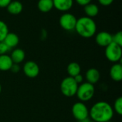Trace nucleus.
Segmentation results:
<instances>
[{
	"instance_id": "23",
	"label": "nucleus",
	"mask_w": 122,
	"mask_h": 122,
	"mask_svg": "<svg viewBox=\"0 0 122 122\" xmlns=\"http://www.w3.org/2000/svg\"><path fill=\"white\" fill-rule=\"evenodd\" d=\"M11 49L8 47V46L4 42L0 41V55L6 54V53L10 50Z\"/></svg>"
},
{
	"instance_id": "9",
	"label": "nucleus",
	"mask_w": 122,
	"mask_h": 122,
	"mask_svg": "<svg viewBox=\"0 0 122 122\" xmlns=\"http://www.w3.org/2000/svg\"><path fill=\"white\" fill-rule=\"evenodd\" d=\"M95 40L99 46L106 47L112 42V35L107 31H101L96 35Z\"/></svg>"
},
{
	"instance_id": "27",
	"label": "nucleus",
	"mask_w": 122,
	"mask_h": 122,
	"mask_svg": "<svg viewBox=\"0 0 122 122\" xmlns=\"http://www.w3.org/2000/svg\"><path fill=\"white\" fill-rule=\"evenodd\" d=\"M76 1V3L80 5V6H86L88 4L91 3V1L92 0H75Z\"/></svg>"
},
{
	"instance_id": "21",
	"label": "nucleus",
	"mask_w": 122,
	"mask_h": 122,
	"mask_svg": "<svg viewBox=\"0 0 122 122\" xmlns=\"http://www.w3.org/2000/svg\"><path fill=\"white\" fill-rule=\"evenodd\" d=\"M114 112L115 111L119 115L122 114V97L117 98L114 104Z\"/></svg>"
},
{
	"instance_id": "16",
	"label": "nucleus",
	"mask_w": 122,
	"mask_h": 122,
	"mask_svg": "<svg viewBox=\"0 0 122 122\" xmlns=\"http://www.w3.org/2000/svg\"><path fill=\"white\" fill-rule=\"evenodd\" d=\"M14 64H20L25 59V52L21 49H15L12 51L10 56Z\"/></svg>"
},
{
	"instance_id": "1",
	"label": "nucleus",
	"mask_w": 122,
	"mask_h": 122,
	"mask_svg": "<svg viewBox=\"0 0 122 122\" xmlns=\"http://www.w3.org/2000/svg\"><path fill=\"white\" fill-rule=\"evenodd\" d=\"M113 107L106 102H98L89 109V117L96 122H107L111 121L114 117Z\"/></svg>"
},
{
	"instance_id": "20",
	"label": "nucleus",
	"mask_w": 122,
	"mask_h": 122,
	"mask_svg": "<svg viewBox=\"0 0 122 122\" xmlns=\"http://www.w3.org/2000/svg\"><path fill=\"white\" fill-rule=\"evenodd\" d=\"M9 33V29L6 24L0 20V41H3L6 34Z\"/></svg>"
},
{
	"instance_id": "26",
	"label": "nucleus",
	"mask_w": 122,
	"mask_h": 122,
	"mask_svg": "<svg viewBox=\"0 0 122 122\" xmlns=\"http://www.w3.org/2000/svg\"><path fill=\"white\" fill-rule=\"evenodd\" d=\"M73 78H74V81H75L78 84H80L83 83L84 78H83L82 75H81L80 74H78V75H76V76H74V77H73Z\"/></svg>"
},
{
	"instance_id": "5",
	"label": "nucleus",
	"mask_w": 122,
	"mask_h": 122,
	"mask_svg": "<svg viewBox=\"0 0 122 122\" xmlns=\"http://www.w3.org/2000/svg\"><path fill=\"white\" fill-rule=\"evenodd\" d=\"M105 56L109 61L117 63L122 59V46L112 41L107 46H106Z\"/></svg>"
},
{
	"instance_id": "24",
	"label": "nucleus",
	"mask_w": 122,
	"mask_h": 122,
	"mask_svg": "<svg viewBox=\"0 0 122 122\" xmlns=\"http://www.w3.org/2000/svg\"><path fill=\"white\" fill-rule=\"evenodd\" d=\"M114 0H98V1L99 2V4L102 6H110Z\"/></svg>"
},
{
	"instance_id": "12",
	"label": "nucleus",
	"mask_w": 122,
	"mask_h": 122,
	"mask_svg": "<svg viewBox=\"0 0 122 122\" xmlns=\"http://www.w3.org/2000/svg\"><path fill=\"white\" fill-rule=\"evenodd\" d=\"M85 78H86L87 82L94 85L99 81L100 73L97 69L91 68L86 71V72L85 74Z\"/></svg>"
},
{
	"instance_id": "28",
	"label": "nucleus",
	"mask_w": 122,
	"mask_h": 122,
	"mask_svg": "<svg viewBox=\"0 0 122 122\" xmlns=\"http://www.w3.org/2000/svg\"><path fill=\"white\" fill-rule=\"evenodd\" d=\"M11 1V0H0V7L6 8Z\"/></svg>"
},
{
	"instance_id": "4",
	"label": "nucleus",
	"mask_w": 122,
	"mask_h": 122,
	"mask_svg": "<svg viewBox=\"0 0 122 122\" xmlns=\"http://www.w3.org/2000/svg\"><path fill=\"white\" fill-rule=\"evenodd\" d=\"M79 84L74 81L73 77L67 76L64 78L60 84V89L62 94L66 97H72L76 95Z\"/></svg>"
},
{
	"instance_id": "25",
	"label": "nucleus",
	"mask_w": 122,
	"mask_h": 122,
	"mask_svg": "<svg viewBox=\"0 0 122 122\" xmlns=\"http://www.w3.org/2000/svg\"><path fill=\"white\" fill-rule=\"evenodd\" d=\"M10 70L13 73H15V74L16 73H18L19 71V70H20V66H19V65L18 64H14L13 63V64H12Z\"/></svg>"
},
{
	"instance_id": "10",
	"label": "nucleus",
	"mask_w": 122,
	"mask_h": 122,
	"mask_svg": "<svg viewBox=\"0 0 122 122\" xmlns=\"http://www.w3.org/2000/svg\"><path fill=\"white\" fill-rule=\"evenodd\" d=\"M110 77L115 81H120L122 79V65L120 63H115L110 69Z\"/></svg>"
},
{
	"instance_id": "2",
	"label": "nucleus",
	"mask_w": 122,
	"mask_h": 122,
	"mask_svg": "<svg viewBox=\"0 0 122 122\" xmlns=\"http://www.w3.org/2000/svg\"><path fill=\"white\" fill-rule=\"evenodd\" d=\"M74 30L84 38H91L97 32V24L92 18L82 16L76 20Z\"/></svg>"
},
{
	"instance_id": "31",
	"label": "nucleus",
	"mask_w": 122,
	"mask_h": 122,
	"mask_svg": "<svg viewBox=\"0 0 122 122\" xmlns=\"http://www.w3.org/2000/svg\"><path fill=\"white\" fill-rule=\"evenodd\" d=\"M112 122V121H109V122Z\"/></svg>"
},
{
	"instance_id": "14",
	"label": "nucleus",
	"mask_w": 122,
	"mask_h": 122,
	"mask_svg": "<svg viewBox=\"0 0 122 122\" xmlns=\"http://www.w3.org/2000/svg\"><path fill=\"white\" fill-rule=\"evenodd\" d=\"M6 8L9 13H10L11 14L16 15L22 11L23 5L19 1H11Z\"/></svg>"
},
{
	"instance_id": "17",
	"label": "nucleus",
	"mask_w": 122,
	"mask_h": 122,
	"mask_svg": "<svg viewBox=\"0 0 122 122\" xmlns=\"http://www.w3.org/2000/svg\"><path fill=\"white\" fill-rule=\"evenodd\" d=\"M37 6L40 11L43 13H47L54 7L53 0H39Z\"/></svg>"
},
{
	"instance_id": "6",
	"label": "nucleus",
	"mask_w": 122,
	"mask_h": 122,
	"mask_svg": "<svg viewBox=\"0 0 122 122\" xmlns=\"http://www.w3.org/2000/svg\"><path fill=\"white\" fill-rule=\"evenodd\" d=\"M73 117L78 121L84 120L89 117V110L84 102H79L74 104L71 108Z\"/></svg>"
},
{
	"instance_id": "18",
	"label": "nucleus",
	"mask_w": 122,
	"mask_h": 122,
	"mask_svg": "<svg viewBox=\"0 0 122 122\" xmlns=\"http://www.w3.org/2000/svg\"><path fill=\"white\" fill-rule=\"evenodd\" d=\"M99 9L97 4L89 3L87 5L84 6V12L86 15V16L93 18L99 14Z\"/></svg>"
},
{
	"instance_id": "13",
	"label": "nucleus",
	"mask_w": 122,
	"mask_h": 122,
	"mask_svg": "<svg viewBox=\"0 0 122 122\" xmlns=\"http://www.w3.org/2000/svg\"><path fill=\"white\" fill-rule=\"evenodd\" d=\"M3 41L8 46L9 48L12 49V48L16 47L18 45L19 42V38L18 35L16 34L15 33L9 32L5 36Z\"/></svg>"
},
{
	"instance_id": "29",
	"label": "nucleus",
	"mask_w": 122,
	"mask_h": 122,
	"mask_svg": "<svg viewBox=\"0 0 122 122\" xmlns=\"http://www.w3.org/2000/svg\"><path fill=\"white\" fill-rule=\"evenodd\" d=\"M1 86L0 84V94H1Z\"/></svg>"
},
{
	"instance_id": "30",
	"label": "nucleus",
	"mask_w": 122,
	"mask_h": 122,
	"mask_svg": "<svg viewBox=\"0 0 122 122\" xmlns=\"http://www.w3.org/2000/svg\"><path fill=\"white\" fill-rule=\"evenodd\" d=\"M88 122H94V121H92V120H89Z\"/></svg>"
},
{
	"instance_id": "3",
	"label": "nucleus",
	"mask_w": 122,
	"mask_h": 122,
	"mask_svg": "<svg viewBox=\"0 0 122 122\" xmlns=\"http://www.w3.org/2000/svg\"><path fill=\"white\" fill-rule=\"evenodd\" d=\"M95 93L94 86L89 82H84L78 86L76 93L78 99L81 102H85L91 100Z\"/></svg>"
},
{
	"instance_id": "15",
	"label": "nucleus",
	"mask_w": 122,
	"mask_h": 122,
	"mask_svg": "<svg viewBox=\"0 0 122 122\" xmlns=\"http://www.w3.org/2000/svg\"><path fill=\"white\" fill-rule=\"evenodd\" d=\"M13 61L10 56L7 54L0 55V71H6L10 70Z\"/></svg>"
},
{
	"instance_id": "7",
	"label": "nucleus",
	"mask_w": 122,
	"mask_h": 122,
	"mask_svg": "<svg viewBox=\"0 0 122 122\" xmlns=\"http://www.w3.org/2000/svg\"><path fill=\"white\" fill-rule=\"evenodd\" d=\"M76 20L77 19L74 14L64 13L59 19V24L61 28L66 31H73L75 29Z\"/></svg>"
},
{
	"instance_id": "22",
	"label": "nucleus",
	"mask_w": 122,
	"mask_h": 122,
	"mask_svg": "<svg viewBox=\"0 0 122 122\" xmlns=\"http://www.w3.org/2000/svg\"><path fill=\"white\" fill-rule=\"evenodd\" d=\"M112 41L122 46V31H119L114 35H112Z\"/></svg>"
},
{
	"instance_id": "11",
	"label": "nucleus",
	"mask_w": 122,
	"mask_h": 122,
	"mask_svg": "<svg viewBox=\"0 0 122 122\" xmlns=\"http://www.w3.org/2000/svg\"><path fill=\"white\" fill-rule=\"evenodd\" d=\"M74 0H53L54 7L61 11H69L73 6Z\"/></svg>"
},
{
	"instance_id": "19",
	"label": "nucleus",
	"mask_w": 122,
	"mask_h": 122,
	"mask_svg": "<svg viewBox=\"0 0 122 122\" xmlns=\"http://www.w3.org/2000/svg\"><path fill=\"white\" fill-rule=\"evenodd\" d=\"M81 72V66L76 62H71L67 66V73L71 77L79 74Z\"/></svg>"
},
{
	"instance_id": "8",
	"label": "nucleus",
	"mask_w": 122,
	"mask_h": 122,
	"mask_svg": "<svg viewBox=\"0 0 122 122\" xmlns=\"http://www.w3.org/2000/svg\"><path fill=\"white\" fill-rule=\"evenodd\" d=\"M39 65L33 61H26L23 66V72L24 74L29 78L34 79L36 78L39 74Z\"/></svg>"
}]
</instances>
